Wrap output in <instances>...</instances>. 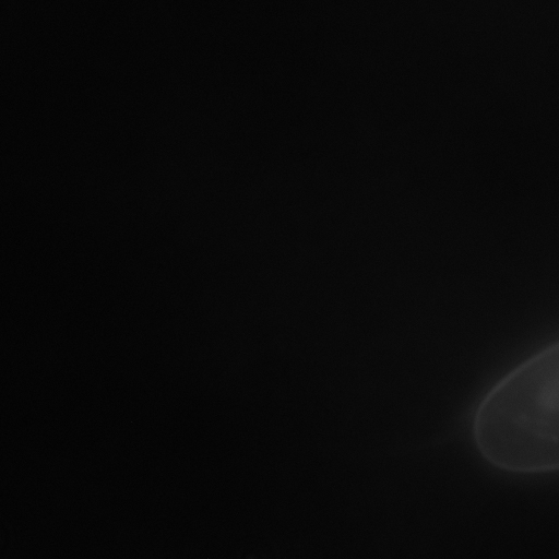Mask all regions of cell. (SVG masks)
Returning <instances> with one entry per match:
<instances>
[{
  "mask_svg": "<svg viewBox=\"0 0 559 559\" xmlns=\"http://www.w3.org/2000/svg\"><path fill=\"white\" fill-rule=\"evenodd\" d=\"M473 437L496 468L559 471V341L503 376L476 408Z\"/></svg>",
  "mask_w": 559,
  "mask_h": 559,
  "instance_id": "1",
  "label": "cell"
}]
</instances>
